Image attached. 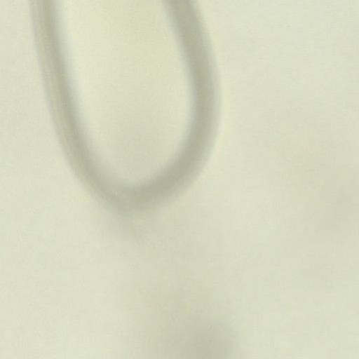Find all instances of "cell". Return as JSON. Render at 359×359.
Here are the masks:
<instances>
[{
	"label": "cell",
	"instance_id": "cell-1",
	"mask_svg": "<svg viewBox=\"0 0 359 359\" xmlns=\"http://www.w3.org/2000/svg\"><path fill=\"white\" fill-rule=\"evenodd\" d=\"M179 333L174 347L177 359H233L231 332L215 320L191 323Z\"/></svg>",
	"mask_w": 359,
	"mask_h": 359
}]
</instances>
